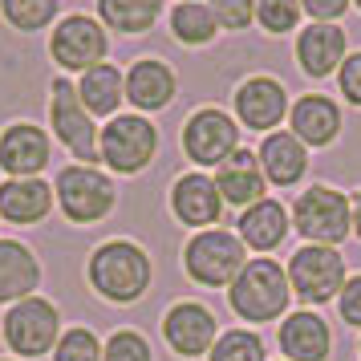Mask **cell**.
<instances>
[{
  "label": "cell",
  "mask_w": 361,
  "mask_h": 361,
  "mask_svg": "<svg viewBox=\"0 0 361 361\" xmlns=\"http://www.w3.org/2000/svg\"><path fill=\"white\" fill-rule=\"evenodd\" d=\"M293 102H288V90L280 78L272 73H252L244 82L235 85L231 94V118L244 126V130H256V134H272L288 118Z\"/></svg>",
  "instance_id": "12"
},
{
  "label": "cell",
  "mask_w": 361,
  "mask_h": 361,
  "mask_svg": "<svg viewBox=\"0 0 361 361\" xmlns=\"http://www.w3.org/2000/svg\"><path fill=\"white\" fill-rule=\"evenodd\" d=\"M78 98L94 118H118V106L126 102V73L110 61L85 69L78 78Z\"/></svg>",
  "instance_id": "25"
},
{
  "label": "cell",
  "mask_w": 361,
  "mask_h": 361,
  "mask_svg": "<svg viewBox=\"0 0 361 361\" xmlns=\"http://www.w3.org/2000/svg\"><path fill=\"white\" fill-rule=\"evenodd\" d=\"M256 159H260V171L268 179V187H296L309 175V147L293 130L264 134V142L256 147Z\"/></svg>",
  "instance_id": "22"
},
{
  "label": "cell",
  "mask_w": 361,
  "mask_h": 361,
  "mask_svg": "<svg viewBox=\"0 0 361 361\" xmlns=\"http://www.w3.org/2000/svg\"><path fill=\"white\" fill-rule=\"evenodd\" d=\"M300 0H256V25H260L268 37H288L300 33Z\"/></svg>",
  "instance_id": "30"
},
{
  "label": "cell",
  "mask_w": 361,
  "mask_h": 361,
  "mask_svg": "<svg viewBox=\"0 0 361 361\" xmlns=\"http://www.w3.org/2000/svg\"><path fill=\"white\" fill-rule=\"evenodd\" d=\"M215 187H219V195H224V207H252V203H260L268 195V179H264L260 171V159H256V150H235L228 163L215 166Z\"/></svg>",
  "instance_id": "23"
},
{
  "label": "cell",
  "mask_w": 361,
  "mask_h": 361,
  "mask_svg": "<svg viewBox=\"0 0 361 361\" xmlns=\"http://www.w3.org/2000/svg\"><path fill=\"white\" fill-rule=\"evenodd\" d=\"M102 337L94 333V329L85 325H73L61 333V341H57V349L49 353V361H102Z\"/></svg>",
  "instance_id": "31"
},
{
  "label": "cell",
  "mask_w": 361,
  "mask_h": 361,
  "mask_svg": "<svg viewBox=\"0 0 361 361\" xmlns=\"http://www.w3.org/2000/svg\"><path fill=\"white\" fill-rule=\"evenodd\" d=\"M240 122L228 114V110H219V106H199V110H191L187 114V122H183V134H179V142H183V154L191 159L195 166H219V163H228L231 154L240 150Z\"/></svg>",
  "instance_id": "11"
},
{
  "label": "cell",
  "mask_w": 361,
  "mask_h": 361,
  "mask_svg": "<svg viewBox=\"0 0 361 361\" xmlns=\"http://www.w3.org/2000/svg\"><path fill=\"white\" fill-rule=\"evenodd\" d=\"M179 94V78L163 57H138L126 69V102L138 114H159Z\"/></svg>",
  "instance_id": "19"
},
{
  "label": "cell",
  "mask_w": 361,
  "mask_h": 361,
  "mask_svg": "<svg viewBox=\"0 0 361 361\" xmlns=\"http://www.w3.org/2000/svg\"><path fill=\"white\" fill-rule=\"evenodd\" d=\"M247 260L252 256H247L244 240L228 228L195 231L183 244V272L195 280L199 288H231Z\"/></svg>",
  "instance_id": "5"
},
{
  "label": "cell",
  "mask_w": 361,
  "mask_h": 361,
  "mask_svg": "<svg viewBox=\"0 0 361 361\" xmlns=\"http://www.w3.org/2000/svg\"><path fill=\"white\" fill-rule=\"evenodd\" d=\"M53 195H57V207L73 228L102 224L118 207L114 175H106L102 166H82V163L61 166L57 179H53Z\"/></svg>",
  "instance_id": "4"
},
{
  "label": "cell",
  "mask_w": 361,
  "mask_h": 361,
  "mask_svg": "<svg viewBox=\"0 0 361 361\" xmlns=\"http://www.w3.org/2000/svg\"><path fill=\"white\" fill-rule=\"evenodd\" d=\"M0 361H17V357H0Z\"/></svg>",
  "instance_id": "40"
},
{
  "label": "cell",
  "mask_w": 361,
  "mask_h": 361,
  "mask_svg": "<svg viewBox=\"0 0 361 361\" xmlns=\"http://www.w3.org/2000/svg\"><path fill=\"white\" fill-rule=\"evenodd\" d=\"M353 8H357V13H361V0H353Z\"/></svg>",
  "instance_id": "39"
},
{
  "label": "cell",
  "mask_w": 361,
  "mask_h": 361,
  "mask_svg": "<svg viewBox=\"0 0 361 361\" xmlns=\"http://www.w3.org/2000/svg\"><path fill=\"white\" fill-rule=\"evenodd\" d=\"M171 215L187 224L191 231H207L219 228L224 219V195L207 171H187L171 183Z\"/></svg>",
  "instance_id": "14"
},
{
  "label": "cell",
  "mask_w": 361,
  "mask_h": 361,
  "mask_svg": "<svg viewBox=\"0 0 361 361\" xmlns=\"http://www.w3.org/2000/svg\"><path fill=\"white\" fill-rule=\"evenodd\" d=\"M337 312H341V321L349 329H361V272L345 280L341 296H337Z\"/></svg>",
  "instance_id": "35"
},
{
  "label": "cell",
  "mask_w": 361,
  "mask_h": 361,
  "mask_svg": "<svg viewBox=\"0 0 361 361\" xmlns=\"http://www.w3.org/2000/svg\"><path fill=\"white\" fill-rule=\"evenodd\" d=\"M353 235L361 240V191L353 195Z\"/></svg>",
  "instance_id": "37"
},
{
  "label": "cell",
  "mask_w": 361,
  "mask_h": 361,
  "mask_svg": "<svg viewBox=\"0 0 361 361\" xmlns=\"http://www.w3.org/2000/svg\"><path fill=\"white\" fill-rule=\"evenodd\" d=\"M288 300H293V284H288V268L272 256H252L244 272L235 276L228 288L231 312L247 321V325H268V321H284L288 317Z\"/></svg>",
  "instance_id": "2"
},
{
  "label": "cell",
  "mask_w": 361,
  "mask_h": 361,
  "mask_svg": "<svg viewBox=\"0 0 361 361\" xmlns=\"http://www.w3.org/2000/svg\"><path fill=\"white\" fill-rule=\"evenodd\" d=\"M179 4H199V0H179Z\"/></svg>",
  "instance_id": "38"
},
{
  "label": "cell",
  "mask_w": 361,
  "mask_h": 361,
  "mask_svg": "<svg viewBox=\"0 0 361 361\" xmlns=\"http://www.w3.org/2000/svg\"><path fill=\"white\" fill-rule=\"evenodd\" d=\"M61 309L53 305L49 296H29V300H17V305H8L4 312V321H0V337L8 345V353H17V357H45L57 349L61 341Z\"/></svg>",
  "instance_id": "7"
},
{
  "label": "cell",
  "mask_w": 361,
  "mask_h": 361,
  "mask_svg": "<svg viewBox=\"0 0 361 361\" xmlns=\"http://www.w3.org/2000/svg\"><path fill=\"white\" fill-rule=\"evenodd\" d=\"M110 53V33L98 17H85V13H69L53 25L49 33V57L61 73H78L82 78L85 69H94L106 61Z\"/></svg>",
  "instance_id": "10"
},
{
  "label": "cell",
  "mask_w": 361,
  "mask_h": 361,
  "mask_svg": "<svg viewBox=\"0 0 361 361\" xmlns=\"http://www.w3.org/2000/svg\"><path fill=\"white\" fill-rule=\"evenodd\" d=\"M296 66L305 78H317V82H325L333 78L337 69L345 66V57H349V37H345L341 25H305L300 33H296Z\"/></svg>",
  "instance_id": "16"
},
{
  "label": "cell",
  "mask_w": 361,
  "mask_h": 361,
  "mask_svg": "<svg viewBox=\"0 0 361 361\" xmlns=\"http://www.w3.org/2000/svg\"><path fill=\"white\" fill-rule=\"evenodd\" d=\"M207 361H268V349L256 329H224Z\"/></svg>",
  "instance_id": "29"
},
{
  "label": "cell",
  "mask_w": 361,
  "mask_h": 361,
  "mask_svg": "<svg viewBox=\"0 0 361 361\" xmlns=\"http://www.w3.org/2000/svg\"><path fill=\"white\" fill-rule=\"evenodd\" d=\"M85 280L110 305H138L154 284V260L134 240H106L90 252Z\"/></svg>",
  "instance_id": "1"
},
{
  "label": "cell",
  "mask_w": 361,
  "mask_h": 361,
  "mask_svg": "<svg viewBox=\"0 0 361 361\" xmlns=\"http://www.w3.org/2000/svg\"><path fill=\"white\" fill-rule=\"evenodd\" d=\"M159 126L147 114H118L102 126L98 150L114 175H142L159 154Z\"/></svg>",
  "instance_id": "9"
},
{
  "label": "cell",
  "mask_w": 361,
  "mask_h": 361,
  "mask_svg": "<svg viewBox=\"0 0 361 361\" xmlns=\"http://www.w3.org/2000/svg\"><path fill=\"white\" fill-rule=\"evenodd\" d=\"M305 17H312V25H337V20L353 8V0H300Z\"/></svg>",
  "instance_id": "36"
},
{
  "label": "cell",
  "mask_w": 361,
  "mask_h": 361,
  "mask_svg": "<svg viewBox=\"0 0 361 361\" xmlns=\"http://www.w3.org/2000/svg\"><path fill=\"white\" fill-rule=\"evenodd\" d=\"M280 361H284V357H280Z\"/></svg>",
  "instance_id": "42"
},
{
  "label": "cell",
  "mask_w": 361,
  "mask_h": 361,
  "mask_svg": "<svg viewBox=\"0 0 361 361\" xmlns=\"http://www.w3.org/2000/svg\"><path fill=\"white\" fill-rule=\"evenodd\" d=\"M166 0H98V20L122 37L150 33L163 17Z\"/></svg>",
  "instance_id": "26"
},
{
  "label": "cell",
  "mask_w": 361,
  "mask_h": 361,
  "mask_svg": "<svg viewBox=\"0 0 361 361\" xmlns=\"http://www.w3.org/2000/svg\"><path fill=\"white\" fill-rule=\"evenodd\" d=\"M102 361H154V345L138 329H114L102 345Z\"/></svg>",
  "instance_id": "32"
},
{
  "label": "cell",
  "mask_w": 361,
  "mask_h": 361,
  "mask_svg": "<svg viewBox=\"0 0 361 361\" xmlns=\"http://www.w3.org/2000/svg\"><path fill=\"white\" fill-rule=\"evenodd\" d=\"M49 126H53V138L73 154V163H82V166H98L102 163V150H98L102 126H98V118L82 106L78 85L66 82L61 73L49 82Z\"/></svg>",
  "instance_id": "6"
},
{
  "label": "cell",
  "mask_w": 361,
  "mask_h": 361,
  "mask_svg": "<svg viewBox=\"0 0 361 361\" xmlns=\"http://www.w3.org/2000/svg\"><path fill=\"white\" fill-rule=\"evenodd\" d=\"M288 284H293V296L309 309H325L329 300H337L349 280V268H345V256L337 247H317V244H300L288 256Z\"/></svg>",
  "instance_id": "8"
},
{
  "label": "cell",
  "mask_w": 361,
  "mask_h": 361,
  "mask_svg": "<svg viewBox=\"0 0 361 361\" xmlns=\"http://www.w3.org/2000/svg\"><path fill=\"white\" fill-rule=\"evenodd\" d=\"M207 8L215 13L224 33H244L256 20V0H207Z\"/></svg>",
  "instance_id": "33"
},
{
  "label": "cell",
  "mask_w": 361,
  "mask_h": 361,
  "mask_svg": "<svg viewBox=\"0 0 361 361\" xmlns=\"http://www.w3.org/2000/svg\"><path fill=\"white\" fill-rule=\"evenodd\" d=\"M57 13H61V0H0V17L17 33L49 29V25H57Z\"/></svg>",
  "instance_id": "28"
},
{
  "label": "cell",
  "mask_w": 361,
  "mask_h": 361,
  "mask_svg": "<svg viewBox=\"0 0 361 361\" xmlns=\"http://www.w3.org/2000/svg\"><path fill=\"white\" fill-rule=\"evenodd\" d=\"M57 207L53 183L45 179H4L0 183V224L13 228H33L45 224Z\"/></svg>",
  "instance_id": "21"
},
{
  "label": "cell",
  "mask_w": 361,
  "mask_h": 361,
  "mask_svg": "<svg viewBox=\"0 0 361 361\" xmlns=\"http://www.w3.org/2000/svg\"><path fill=\"white\" fill-rule=\"evenodd\" d=\"M357 353H361V341H357Z\"/></svg>",
  "instance_id": "41"
},
{
  "label": "cell",
  "mask_w": 361,
  "mask_h": 361,
  "mask_svg": "<svg viewBox=\"0 0 361 361\" xmlns=\"http://www.w3.org/2000/svg\"><path fill=\"white\" fill-rule=\"evenodd\" d=\"M337 90H341V98L349 106L361 110V49H353L345 57V66L337 69Z\"/></svg>",
  "instance_id": "34"
},
{
  "label": "cell",
  "mask_w": 361,
  "mask_h": 361,
  "mask_svg": "<svg viewBox=\"0 0 361 361\" xmlns=\"http://www.w3.org/2000/svg\"><path fill=\"white\" fill-rule=\"evenodd\" d=\"M166 25H171V37L179 45H187V49H203V45H212L215 37H219V20L207 8V0H199V4H175Z\"/></svg>",
  "instance_id": "27"
},
{
  "label": "cell",
  "mask_w": 361,
  "mask_h": 361,
  "mask_svg": "<svg viewBox=\"0 0 361 361\" xmlns=\"http://www.w3.org/2000/svg\"><path fill=\"white\" fill-rule=\"evenodd\" d=\"M276 345L284 361H329L333 353V329L317 309L288 312L276 329Z\"/></svg>",
  "instance_id": "17"
},
{
  "label": "cell",
  "mask_w": 361,
  "mask_h": 361,
  "mask_svg": "<svg viewBox=\"0 0 361 361\" xmlns=\"http://www.w3.org/2000/svg\"><path fill=\"white\" fill-rule=\"evenodd\" d=\"M53 159L49 134L33 122H8L0 130V171L4 179H41Z\"/></svg>",
  "instance_id": "15"
},
{
  "label": "cell",
  "mask_w": 361,
  "mask_h": 361,
  "mask_svg": "<svg viewBox=\"0 0 361 361\" xmlns=\"http://www.w3.org/2000/svg\"><path fill=\"white\" fill-rule=\"evenodd\" d=\"M293 231L317 247L345 244L353 235V199L329 183H312L293 203Z\"/></svg>",
  "instance_id": "3"
},
{
  "label": "cell",
  "mask_w": 361,
  "mask_h": 361,
  "mask_svg": "<svg viewBox=\"0 0 361 361\" xmlns=\"http://www.w3.org/2000/svg\"><path fill=\"white\" fill-rule=\"evenodd\" d=\"M163 341L175 357H207L219 341V321L199 300H175L163 317Z\"/></svg>",
  "instance_id": "13"
},
{
  "label": "cell",
  "mask_w": 361,
  "mask_h": 361,
  "mask_svg": "<svg viewBox=\"0 0 361 361\" xmlns=\"http://www.w3.org/2000/svg\"><path fill=\"white\" fill-rule=\"evenodd\" d=\"M288 228H293V215H288V207H284L280 199H272V195H264L260 203L244 207L240 219H235V235H240L244 247L256 252V256L276 252V247L288 240Z\"/></svg>",
  "instance_id": "20"
},
{
  "label": "cell",
  "mask_w": 361,
  "mask_h": 361,
  "mask_svg": "<svg viewBox=\"0 0 361 361\" xmlns=\"http://www.w3.org/2000/svg\"><path fill=\"white\" fill-rule=\"evenodd\" d=\"M341 106L329 98V94H300L288 110V130L305 142L309 150H325L341 138Z\"/></svg>",
  "instance_id": "18"
},
{
  "label": "cell",
  "mask_w": 361,
  "mask_h": 361,
  "mask_svg": "<svg viewBox=\"0 0 361 361\" xmlns=\"http://www.w3.org/2000/svg\"><path fill=\"white\" fill-rule=\"evenodd\" d=\"M41 280H45V268L33 247L0 235V305H17V300L37 296Z\"/></svg>",
  "instance_id": "24"
}]
</instances>
